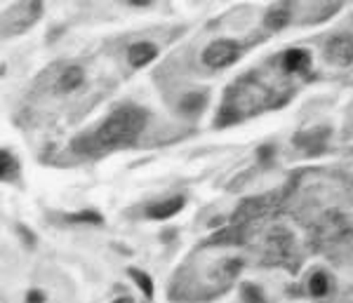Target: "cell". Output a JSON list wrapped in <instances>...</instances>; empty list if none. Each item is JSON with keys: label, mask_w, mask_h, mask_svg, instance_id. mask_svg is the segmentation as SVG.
<instances>
[{"label": "cell", "mask_w": 353, "mask_h": 303, "mask_svg": "<svg viewBox=\"0 0 353 303\" xmlns=\"http://www.w3.org/2000/svg\"><path fill=\"white\" fill-rule=\"evenodd\" d=\"M146 120H149V116H146L144 108H139L134 104L121 106V108H116L94 132L83 136L76 144V148L88 153V156H99V153L123 148V146L132 144L137 136L144 132Z\"/></svg>", "instance_id": "cell-1"}, {"label": "cell", "mask_w": 353, "mask_h": 303, "mask_svg": "<svg viewBox=\"0 0 353 303\" xmlns=\"http://www.w3.org/2000/svg\"><path fill=\"white\" fill-rule=\"evenodd\" d=\"M241 56V45L236 40H214L205 48L203 52V64L210 68H226Z\"/></svg>", "instance_id": "cell-2"}, {"label": "cell", "mask_w": 353, "mask_h": 303, "mask_svg": "<svg viewBox=\"0 0 353 303\" xmlns=\"http://www.w3.org/2000/svg\"><path fill=\"white\" fill-rule=\"evenodd\" d=\"M325 59L334 66H349L353 64V38L346 33L330 38L325 45Z\"/></svg>", "instance_id": "cell-3"}, {"label": "cell", "mask_w": 353, "mask_h": 303, "mask_svg": "<svg viewBox=\"0 0 353 303\" xmlns=\"http://www.w3.org/2000/svg\"><path fill=\"white\" fill-rule=\"evenodd\" d=\"M186 205V198L184 196H170L165 200H158L146 207V216L149 219H156V221H163V219H170V216L179 214Z\"/></svg>", "instance_id": "cell-4"}, {"label": "cell", "mask_w": 353, "mask_h": 303, "mask_svg": "<svg viewBox=\"0 0 353 303\" xmlns=\"http://www.w3.org/2000/svg\"><path fill=\"white\" fill-rule=\"evenodd\" d=\"M158 56V48L156 43H149V40H139V43H132L128 50V61L134 68H144L149 66L153 59Z\"/></svg>", "instance_id": "cell-5"}, {"label": "cell", "mask_w": 353, "mask_h": 303, "mask_svg": "<svg viewBox=\"0 0 353 303\" xmlns=\"http://www.w3.org/2000/svg\"><path fill=\"white\" fill-rule=\"evenodd\" d=\"M309 66H311V54L306 52V50L294 48L283 54V68H285L288 73H304Z\"/></svg>", "instance_id": "cell-6"}, {"label": "cell", "mask_w": 353, "mask_h": 303, "mask_svg": "<svg viewBox=\"0 0 353 303\" xmlns=\"http://www.w3.org/2000/svg\"><path fill=\"white\" fill-rule=\"evenodd\" d=\"M83 80H85V73L81 66H68L64 68L59 80H57V87H59V92H71V90L81 87Z\"/></svg>", "instance_id": "cell-7"}, {"label": "cell", "mask_w": 353, "mask_h": 303, "mask_svg": "<svg viewBox=\"0 0 353 303\" xmlns=\"http://www.w3.org/2000/svg\"><path fill=\"white\" fill-rule=\"evenodd\" d=\"M19 174V160L12 156L10 148H0V179L3 181H12Z\"/></svg>", "instance_id": "cell-8"}, {"label": "cell", "mask_w": 353, "mask_h": 303, "mask_svg": "<svg viewBox=\"0 0 353 303\" xmlns=\"http://www.w3.org/2000/svg\"><path fill=\"white\" fill-rule=\"evenodd\" d=\"M290 17H292V12H290L288 5H273L269 12H266L264 21H266V26H269L271 31H278V28H285L288 26Z\"/></svg>", "instance_id": "cell-9"}, {"label": "cell", "mask_w": 353, "mask_h": 303, "mask_svg": "<svg viewBox=\"0 0 353 303\" xmlns=\"http://www.w3.org/2000/svg\"><path fill=\"white\" fill-rule=\"evenodd\" d=\"M203 106H205V94L201 92L186 94L184 99H181V111H184L186 116H198V113L203 111Z\"/></svg>", "instance_id": "cell-10"}, {"label": "cell", "mask_w": 353, "mask_h": 303, "mask_svg": "<svg viewBox=\"0 0 353 303\" xmlns=\"http://www.w3.org/2000/svg\"><path fill=\"white\" fill-rule=\"evenodd\" d=\"M309 289H311L313 296H325L330 291V280H327L325 273H323V271L313 273L311 280H309Z\"/></svg>", "instance_id": "cell-11"}, {"label": "cell", "mask_w": 353, "mask_h": 303, "mask_svg": "<svg viewBox=\"0 0 353 303\" xmlns=\"http://www.w3.org/2000/svg\"><path fill=\"white\" fill-rule=\"evenodd\" d=\"M130 278L134 280L137 284H139V289L144 291V296H153V280L146 275L144 271H139V268H130Z\"/></svg>", "instance_id": "cell-12"}, {"label": "cell", "mask_w": 353, "mask_h": 303, "mask_svg": "<svg viewBox=\"0 0 353 303\" xmlns=\"http://www.w3.org/2000/svg\"><path fill=\"white\" fill-rule=\"evenodd\" d=\"M68 221H73V224H101V214L94 209H85L76 211V214H68Z\"/></svg>", "instance_id": "cell-13"}, {"label": "cell", "mask_w": 353, "mask_h": 303, "mask_svg": "<svg viewBox=\"0 0 353 303\" xmlns=\"http://www.w3.org/2000/svg\"><path fill=\"white\" fill-rule=\"evenodd\" d=\"M243 299L248 303H264V294H261L259 287H254V284H243Z\"/></svg>", "instance_id": "cell-14"}, {"label": "cell", "mask_w": 353, "mask_h": 303, "mask_svg": "<svg viewBox=\"0 0 353 303\" xmlns=\"http://www.w3.org/2000/svg\"><path fill=\"white\" fill-rule=\"evenodd\" d=\"M26 303H45V294L41 289H31L26 294Z\"/></svg>", "instance_id": "cell-15"}, {"label": "cell", "mask_w": 353, "mask_h": 303, "mask_svg": "<svg viewBox=\"0 0 353 303\" xmlns=\"http://www.w3.org/2000/svg\"><path fill=\"white\" fill-rule=\"evenodd\" d=\"M113 303H132V299H128V296H123V299H116Z\"/></svg>", "instance_id": "cell-16"}]
</instances>
